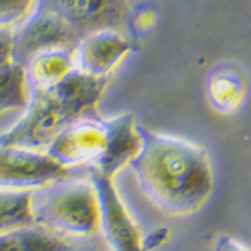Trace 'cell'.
Instances as JSON below:
<instances>
[{
  "instance_id": "cell-14",
  "label": "cell",
  "mask_w": 251,
  "mask_h": 251,
  "mask_svg": "<svg viewBox=\"0 0 251 251\" xmlns=\"http://www.w3.org/2000/svg\"><path fill=\"white\" fill-rule=\"evenodd\" d=\"M30 191L32 189H0V234L34 223Z\"/></svg>"
},
{
  "instance_id": "cell-9",
  "label": "cell",
  "mask_w": 251,
  "mask_h": 251,
  "mask_svg": "<svg viewBox=\"0 0 251 251\" xmlns=\"http://www.w3.org/2000/svg\"><path fill=\"white\" fill-rule=\"evenodd\" d=\"M134 49V37L126 32L112 29L91 32L74 47L75 69L99 77L111 75V72Z\"/></svg>"
},
{
  "instance_id": "cell-6",
  "label": "cell",
  "mask_w": 251,
  "mask_h": 251,
  "mask_svg": "<svg viewBox=\"0 0 251 251\" xmlns=\"http://www.w3.org/2000/svg\"><path fill=\"white\" fill-rule=\"evenodd\" d=\"M12 34V60L25 66L34 55L54 49H74L79 39L66 20L52 12L32 9Z\"/></svg>"
},
{
  "instance_id": "cell-10",
  "label": "cell",
  "mask_w": 251,
  "mask_h": 251,
  "mask_svg": "<svg viewBox=\"0 0 251 251\" xmlns=\"http://www.w3.org/2000/svg\"><path fill=\"white\" fill-rule=\"evenodd\" d=\"M206 97L211 107L220 114L240 111L248 94V74L236 62L216 64L206 77Z\"/></svg>"
},
{
  "instance_id": "cell-17",
  "label": "cell",
  "mask_w": 251,
  "mask_h": 251,
  "mask_svg": "<svg viewBox=\"0 0 251 251\" xmlns=\"http://www.w3.org/2000/svg\"><path fill=\"white\" fill-rule=\"evenodd\" d=\"M12 34L14 27L0 25V66L12 60Z\"/></svg>"
},
{
  "instance_id": "cell-3",
  "label": "cell",
  "mask_w": 251,
  "mask_h": 251,
  "mask_svg": "<svg viewBox=\"0 0 251 251\" xmlns=\"http://www.w3.org/2000/svg\"><path fill=\"white\" fill-rule=\"evenodd\" d=\"M141 146L134 116L124 112L104 119L91 111L64 127L49 143L46 152L64 168L91 164L114 177Z\"/></svg>"
},
{
  "instance_id": "cell-7",
  "label": "cell",
  "mask_w": 251,
  "mask_h": 251,
  "mask_svg": "<svg viewBox=\"0 0 251 251\" xmlns=\"http://www.w3.org/2000/svg\"><path fill=\"white\" fill-rule=\"evenodd\" d=\"M89 181L96 189L97 204H99V229H102L109 248L116 251L143 250V236L139 228L126 209L112 183V177L91 166Z\"/></svg>"
},
{
  "instance_id": "cell-16",
  "label": "cell",
  "mask_w": 251,
  "mask_h": 251,
  "mask_svg": "<svg viewBox=\"0 0 251 251\" xmlns=\"http://www.w3.org/2000/svg\"><path fill=\"white\" fill-rule=\"evenodd\" d=\"M156 22V10L149 9L146 3L139 5L137 9L132 10L129 14V32L134 37L136 34H141V32H146L148 29H151Z\"/></svg>"
},
{
  "instance_id": "cell-5",
  "label": "cell",
  "mask_w": 251,
  "mask_h": 251,
  "mask_svg": "<svg viewBox=\"0 0 251 251\" xmlns=\"http://www.w3.org/2000/svg\"><path fill=\"white\" fill-rule=\"evenodd\" d=\"M32 9L52 12L66 20L79 40L96 30L129 32L127 0H35Z\"/></svg>"
},
{
  "instance_id": "cell-8",
  "label": "cell",
  "mask_w": 251,
  "mask_h": 251,
  "mask_svg": "<svg viewBox=\"0 0 251 251\" xmlns=\"http://www.w3.org/2000/svg\"><path fill=\"white\" fill-rule=\"evenodd\" d=\"M67 176L46 151L0 144V189H34Z\"/></svg>"
},
{
  "instance_id": "cell-2",
  "label": "cell",
  "mask_w": 251,
  "mask_h": 251,
  "mask_svg": "<svg viewBox=\"0 0 251 251\" xmlns=\"http://www.w3.org/2000/svg\"><path fill=\"white\" fill-rule=\"evenodd\" d=\"M111 75H91L74 69L44 89L29 92L25 116L0 136V144L46 151L52 139L80 116L96 111Z\"/></svg>"
},
{
  "instance_id": "cell-15",
  "label": "cell",
  "mask_w": 251,
  "mask_h": 251,
  "mask_svg": "<svg viewBox=\"0 0 251 251\" xmlns=\"http://www.w3.org/2000/svg\"><path fill=\"white\" fill-rule=\"evenodd\" d=\"M35 0H0V25L15 27L30 14Z\"/></svg>"
},
{
  "instance_id": "cell-13",
  "label": "cell",
  "mask_w": 251,
  "mask_h": 251,
  "mask_svg": "<svg viewBox=\"0 0 251 251\" xmlns=\"http://www.w3.org/2000/svg\"><path fill=\"white\" fill-rule=\"evenodd\" d=\"M27 102H29V86L24 66L14 60L0 66V116L9 111L24 109Z\"/></svg>"
},
{
  "instance_id": "cell-4",
  "label": "cell",
  "mask_w": 251,
  "mask_h": 251,
  "mask_svg": "<svg viewBox=\"0 0 251 251\" xmlns=\"http://www.w3.org/2000/svg\"><path fill=\"white\" fill-rule=\"evenodd\" d=\"M34 223L55 233L92 236L99 231V204L91 181H50L30 191Z\"/></svg>"
},
{
  "instance_id": "cell-12",
  "label": "cell",
  "mask_w": 251,
  "mask_h": 251,
  "mask_svg": "<svg viewBox=\"0 0 251 251\" xmlns=\"http://www.w3.org/2000/svg\"><path fill=\"white\" fill-rule=\"evenodd\" d=\"M59 233L37 223L0 234V251H60L69 250Z\"/></svg>"
},
{
  "instance_id": "cell-11",
  "label": "cell",
  "mask_w": 251,
  "mask_h": 251,
  "mask_svg": "<svg viewBox=\"0 0 251 251\" xmlns=\"http://www.w3.org/2000/svg\"><path fill=\"white\" fill-rule=\"evenodd\" d=\"M74 69V49H54L40 52L24 66L29 92L59 82Z\"/></svg>"
},
{
  "instance_id": "cell-1",
  "label": "cell",
  "mask_w": 251,
  "mask_h": 251,
  "mask_svg": "<svg viewBox=\"0 0 251 251\" xmlns=\"http://www.w3.org/2000/svg\"><path fill=\"white\" fill-rule=\"evenodd\" d=\"M141 146L129 159L141 193L168 216L201 209L214 188L209 157L201 146L136 124Z\"/></svg>"
}]
</instances>
